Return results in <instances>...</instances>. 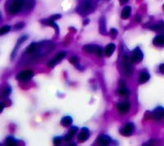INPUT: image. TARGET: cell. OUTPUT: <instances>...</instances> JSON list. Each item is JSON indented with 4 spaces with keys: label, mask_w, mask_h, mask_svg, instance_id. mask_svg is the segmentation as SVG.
<instances>
[{
    "label": "cell",
    "mask_w": 164,
    "mask_h": 146,
    "mask_svg": "<svg viewBox=\"0 0 164 146\" xmlns=\"http://www.w3.org/2000/svg\"><path fill=\"white\" fill-rule=\"evenodd\" d=\"M94 8H95V3L94 0H84L78 6L76 10L80 14L85 15V14L90 13V11H94Z\"/></svg>",
    "instance_id": "obj_1"
},
{
    "label": "cell",
    "mask_w": 164,
    "mask_h": 146,
    "mask_svg": "<svg viewBox=\"0 0 164 146\" xmlns=\"http://www.w3.org/2000/svg\"><path fill=\"white\" fill-rule=\"evenodd\" d=\"M145 119H154L157 121L163 120L164 118V108L162 107H158L155 108L153 112H147L144 114Z\"/></svg>",
    "instance_id": "obj_2"
},
{
    "label": "cell",
    "mask_w": 164,
    "mask_h": 146,
    "mask_svg": "<svg viewBox=\"0 0 164 146\" xmlns=\"http://www.w3.org/2000/svg\"><path fill=\"white\" fill-rule=\"evenodd\" d=\"M10 14L15 15L23 9V0H12L7 7Z\"/></svg>",
    "instance_id": "obj_3"
},
{
    "label": "cell",
    "mask_w": 164,
    "mask_h": 146,
    "mask_svg": "<svg viewBox=\"0 0 164 146\" xmlns=\"http://www.w3.org/2000/svg\"><path fill=\"white\" fill-rule=\"evenodd\" d=\"M122 69L125 75L127 76H130L133 73V67L129 61V58L126 55L123 56V62H122Z\"/></svg>",
    "instance_id": "obj_4"
},
{
    "label": "cell",
    "mask_w": 164,
    "mask_h": 146,
    "mask_svg": "<svg viewBox=\"0 0 164 146\" xmlns=\"http://www.w3.org/2000/svg\"><path fill=\"white\" fill-rule=\"evenodd\" d=\"M33 76V72L31 70H26V71H23L22 72H20L17 76V79L18 80H21V81H28L30 79L32 78Z\"/></svg>",
    "instance_id": "obj_5"
},
{
    "label": "cell",
    "mask_w": 164,
    "mask_h": 146,
    "mask_svg": "<svg viewBox=\"0 0 164 146\" xmlns=\"http://www.w3.org/2000/svg\"><path fill=\"white\" fill-rule=\"evenodd\" d=\"M143 57H144V55H143V53L140 50V49L136 48L132 52V54H131V57H130V60H131V62H140L142 61Z\"/></svg>",
    "instance_id": "obj_6"
},
{
    "label": "cell",
    "mask_w": 164,
    "mask_h": 146,
    "mask_svg": "<svg viewBox=\"0 0 164 146\" xmlns=\"http://www.w3.org/2000/svg\"><path fill=\"white\" fill-rule=\"evenodd\" d=\"M117 108L121 114H126L130 110V103L128 102H121L117 103Z\"/></svg>",
    "instance_id": "obj_7"
},
{
    "label": "cell",
    "mask_w": 164,
    "mask_h": 146,
    "mask_svg": "<svg viewBox=\"0 0 164 146\" xmlns=\"http://www.w3.org/2000/svg\"><path fill=\"white\" fill-rule=\"evenodd\" d=\"M135 130V126L132 123H126L123 126V128L121 130V135H125V136H129Z\"/></svg>",
    "instance_id": "obj_8"
},
{
    "label": "cell",
    "mask_w": 164,
    "mask_h": 146,
    "mask_svg": "<svg viewBox=\"0 0 164 146\" xmlns=\"http://www.w3.org/2000/svg\"><path fill=\"white\" fill-rule=\"evenodd\" d=\"M90 137V131L88 128L83 127L81 129V131L80 132V134L78 135V141L80 142H85V141H87Z\"/></svg>",
    "instance_id": "obj_9"
},
{
    "label": "cell",
    "mask_w": 164,
    "mask_h": 146,
    "mask_svg": "<svg viewBox=\"0 0 164 146\" xmlns=\"http://www.w3.org/2000/svg\"><path fill=\"white\" fill-rule=\"evenodd\" d=\"M111 142V138L106 135H100L98 138V144L99 145H108Z\"/></svg>",
    "instance_id": "obj_10"
},
{
    "label": "cell",
    "mask_w": 164,
    "mask_h": 146,
    "mask_svg": "<svg viewBox=\"0 0 164 146\" xmlns=\"http://www.w3.org/2000/svg\"><path fill=\"white\" fill-rule=\"evenodd\" d=\"M34 0H23V9L29 11L34 7Z\"/></svg>",
    "instance_id": "obj_11"
},
{
    "label": "cell",
    "mask_w": 164,
    "mask_h": 146,
    "mask_svg": "<svg viewBox=\"0 0 164 146\" xmlns=\"http://www.w3.org/2000/svg\"><path fill=\"white\" fill-rule=\"evenodd\" d=\"M115 49H116V46L114 44H109L108 45H107V47L105 48V50H104V53L107 57L112 56L115 51Z\"/></svg>",
    "instance_id": "obj_12"
},
{
    "label": "cell",
    "mask_w": 164,
    "mask_h": 146,
    "mask_svg": "<svg viewBox=\"0 0 164 146\" xmlns=\"http://www.w3.org/2000/svg\"><path fill=\"white\" fill-rule=\"evenodd\" d=\"M153 44L156 46H164V35L160 34L156 36L153 40Z\"/></svg>",
    "instance_id": "obj_13"
},
{
    "label": "cell",
    "mask_w": 164,
    "mask_h": 146,
    "mask_svg": "<svg viewBox=\"0 0 164 146\" xmlns=\"http://www.w3.org/2000/svg\"><path fill=\"white\" fill-rule=\"evenodd\" d=\"M77 130H78V129H77V127L76 126H72L71 129H70V130H69V132H68V134L66 136H65V140L67 141H70L72 138H73V136L75 135H76V133L77 132Z\"/></svg>",
    "instance_id": "obj_14"
},
{
    "label": "cell",
    "mask_w": 164,
    "mask_h": 146,
    "mask_svg": "<svg viewBox=\"0 0 164 146\" xmlns=\"http://www.w3.org/2000/svg\"><path fill=\"white\" fill-rule=\"evenodd\" d=\"M99 30L102 34H107V30H106V21L105 18L102 17L99 20Z\"/></svg>",
    "instance_id": "obj_15"
},
{
    "label": "cell",
    "mask_w": 164,
    "mask_h": 146,
    "mask_svg": "<svg viewBox=\"0 0 164 146\" xmlns=\"http://www.w3.org/2000/svg\"><path fill=\"white\" fill-rule=\"evenodd\" d=\"M150 78V76L149 74L145 72H143L140 73V77H139V82L140 84H144V83H146L148 80Z\"/></svg>",
    "instance_id": "obj_16"
},
{
    "label": "cell",
    "mask_w": 164,
    "mask_h": 146,
    "mask_svg": "<svg viewBox=\"0 0 164 146\" xmlns=\"http://www.w3.org/2000/svg\"><path fill=\"white\" fill-rule=\"evenodd\" d=\"M72 124V118H71L70 116L64 117L61 120V125L64 127H67L69 126H71Z\"/></svg>",
    "instance_id": "obj_17"
},
{
    "label": "cell",
    "mask_w": 164,
    "mask_h": 146,
    "mask_svg": "<svg viewBox=\"0 0 164 146\" xmlns=\"http://www.w3.org/2000/svg\"><path fill=\"white\" fill-rule=\"evenodd\" d=\"M130 12H131V8L130 7H125L121 11V17L123 19H127L130 16Z\"/></svg>",
    "instance_id": "obj_18"
},
{
    "label": "cell",
    "mask_w": 164,
    "mask_h": 146,
    "mask_svg": "<svg viewBox=\"0 0 164 146\" xmlns=\"http://www.w3.org/2000/svg\"><path fill=\"white\" fill-rule=\"evenodd\" d=\"M149 28L153 30H156V31H163L164 30V22H161L159 24L156 25H153L152 26H150Z\"/></svg>",
    "instance_id": "obj_19"
},
{
    "label": "cell",
    "mask_w": 164,
    "mask_h": 146,
    "mask_svg": "<svg viewBox=\"0 0 164 146\" xmlns=\"http://www.w3.org/2000/svg\"><path fill=\"white\" fill-rule=\"evenodd\" d=\"M95 49H96V46H95V45H88L83 47V50L87 52V53H94Z\"/></svg>",
    "instance_id": "obj_20"
},
{
    "label": "cell",
    "mask_w": 164,
    "mask_h": 146,
    "mask_svg": "<svg viewBox=\"0 0 164 146\" xmlns=\"http://www.w3.org/2000/svg\"><path fill=\"white\" fill-rule=\"evenodd\" d=\"M118 93L121 96H127L130 94V90H128L126 86H121L118 90Z\"/></svg>",
    "instance_id": "obj_21"
},
{
    "label": "cell",
    "mask_w": 164,
    "mask_h": 146,
    "mask_svg": "<svg viewBox=\"0 0 164 146\" xmlns=\"http://www.w3.org/2000/svg\"><path fill=\"white\" fill-rule=\"evenodd\" d=\"M66 55H67V52L62 51V52H61V53H57V54L56 55V57H55L53 59H54L57 62H60V61H62V59L66 57Z\"/></svg>",
    "instance_id": "obj_22"
},
{
    "label": "cell",
    "mask_w": 164,
    "mask_h": 146,
    "mask_svg": "<svg viewBox=\"0 0 164 146\" xmlns=\"http://www.w3.org/2000/svg\"><path fill=\"white\" fill-rule=\"evenodd\" d=\"M6 144L8 146H13L17 145V141L13 138V137H8L6 140Z\"/></svg>",
    "instance_id": "obj_23"
},
{
    "label": "cell",
    "mask_w": 164,
    "mask_h": 146,
    "mask_svg": "<svg viewBox=\"0 0 164 146\" xmlns=\"http://www.w3.org/2000/svg\"><path fill=\"white\" fill-rule=\"evenodd\" d=\"M27 38H28V36H26V35H25V36H23V37H22L21 39H19V40L17 41V46H16V48H15V49L13 50V53H16V50L17 49V48L19 47V46H21V45L22 44L23 42H25L26 39H27Z\"/></svg>",
    "instance_id": "obj_24"
},
{
    "label": "cell",
    "mask_w": 164,
    "mask_h": 146,
    "mask_svg": "<svg viewBox=\"0 0 164 146\" xmlns=\"http://www.w3.org/2000/svg\"><path fill=\"white\" fill-rule=\"evenodd\" d=\"M36 48H37V45H36V44L32 43V44H30V45L28 47V49H27V52H28L29 53H34V52L36 51Z\"/></svg>",
    "instance_id": "obj_25"
},
{
    "label": "cell",
    "mask_w": 164,
    "mask_h": 146,
    "mask_svg": "<svg viewBox=\"0 0 164 146\" xmlns=\"http://www.w3.org/2000/svg\"><path fill=\"white\" fill-rule=\"evenodd\" d=\"M11 30V27L9 26H3L1 30H0V34L1 35H3V34H7V32H9V30Z\"/></svg>",
    "instance_id": "obj_26"
},
{
    "label": "cell",
    "mask_w": 164,
    "mask_h": 146,
    "mask_svg": "<svg viewBox=\"0 0 164 146\" xmlns=\"http://www.w3.org/2000/svg\"><path fill=\"white\" fill-rule=\"evenodd\" d=\"M94 53H95L98 57H101L103 55V53H104V51L103 50V49L101 48V47H99V46H96V49H95Z\"/></svg>",
    "instance_id": "obj_27"
},
{
    "label": "cell",
    "mask_w": 164,
    "mask_h": 146,
    "mask_svg": "<svg viewBox=\"0 0 164 146\" xmlns=\"http://www.w3.org/2000/svg\"><path fill=\"white\" fill-rule=\"evenodd\" d=\"M117 35V30L116 29H111L110 30V36L112 39H115Z\"/></svg>",
    "instance_id": "obj_28"
},
{
    "label": "cell",
    "mask_w": 164,
    "mask_h": 146,
    "mask_svg": "<svg viewBox=\"0 0 164 146\" xmlns=\"http://www.w3.org/2000/svg\"><path fill=\"white\" fill-rule=\"evenodd\" d=\"M78 61H79V59H78V57L76 56L71 57L70 59H69V62H71V63H72V64H77Z\"/></svg>",
    "instance_id": "obj_29"
},
{
    "label": "cell",
    "mask_w": 164,
    "mask_h": 146,
    "mask_svg": "<svg viewBox=\"0 0 164 146\" xmlns=\"http://www.w3.org/2000/svg\"><path fill=\"white\" fill-rule=\"evenodd\" d=\"M11 93V88H9V87H7L5 88L4 90H3V95L4 96H8L9 95V94Z\"/></svg>",
    "instance_id": "obj_30"
},
{
    "label": "cell",
    "mask_w": 164,
    "mask_h": 146,
    "mask_svg": "<svg viewBox=\"0 0 164 146\" xmlns=\"http://www.w3.org/2000/svg\"><path fill=\"white\" fill-rule=\"evenodd\" d=\"M61 141H62V138L61 137H55L54 139H53V143H54V145H60L61 144Z\"/></svg>",
    "instance_id": "obj_31"
},
{
    "label": "cell",
    "mask_w": 164,
    "mask_h": 146,
    "mask_svg": "<svg viewBox=\"0 0 164 146\" xmlns=\"http://www.w3.org/2000/svg\"><path fill=\"white\" fill-rule=\"evenodd\" d=\"M24 26H25V24L23 22L18 23V24H17V25L14 26V29H15V30H21V29H22L23 27H24Z\"/></svg>",
    "instance_id": "obj_32"
},
{
    "label": "cell",
    "mask_w": 164,
    "mask_h": 146,
    "mask_svg": "<svg viewBox=\"0 0 164 146\" xmlns=\"http://www.w3.org/2000/svg\"><path fill=\"white\" fill-rule=\"evenodd\" d=\"M62 16L60 15V14H55V15H53V16H52L49 19L52 20V21H55V20H57V19H59V18H61Z\"/></svg>",
    "instance_id": "obj_33"
},
{
    "label": "cell",
    "mask_w": 164,
    "mask_h": 146,
    "mask_svg": "<svg viewBox=\"0 0 164 146\" xmlns=\"http://www.w3.org/2000/svg\"><path fill=\"white\" fill-rule=\"evenodd\" d=\"M57 62L54 60V59H53V60H51L50 62H49V63H48V66L49 67V68H53L55 65H56Z\"/></svg>",
    "instance_id": "obj_34"
},
{
    "label": "cell",
    "mask_w": 164,
    "mask_h": 146,
    "mask_svg": "<svg viewBox=\"0 0 164 146\" xmlns=\"http://www.w3.org/2000/svg\"><path fill=\"white\" fill-rule=\"evenodd\" d=\"M159 72L162 73V74H164V63L161 64L159 66Z\"/></svg>",
    "instance_id": "obj_35"
},
{
    "label": "cell",
    "mask_w": 164,
    "mask_h": 146,
    "mask_svg": "<svg viewBox=\"0 0 164 146\" xmlns=\"http://www.w3.org/2000/svg\"><path fill=\"white\" fill-rule=\"evenodd\" d=\"M136 22H140L141 21V18H140V16H136Z\"/></svg>",
    "instance_id": "obj_36"
},
{
    "label": "cell",
    "mask_w": 164,
    "mask_h": 146,
    "mask_svg": "<svg viewBox=\"0 0 164 146\" xmlns=\"http://www.w3.org/2000/svg\"><path fill=\"white\" fill-rule=\"evenodd\" d=\"M0 105H1V111H0V112H3V108H4L3 103H0Z\"/></svg>",
    "instance_id": "obj_37"
},
{
    "label": "cell",
    "mask_w": 164,
    "mask_h": 146,
    "mask_svg": "<svg viewBox=\"0 0 164 146\" xmlns=\"http://www.w3.org/2000/svg\"><path fill=\"white\" fill-rule=\"evenodd\" d=\"M120 1H121V3H126V2H127L128 0H120Z\"/></svg>",
    "instance_id": "obj_38"
}]
</instances>
